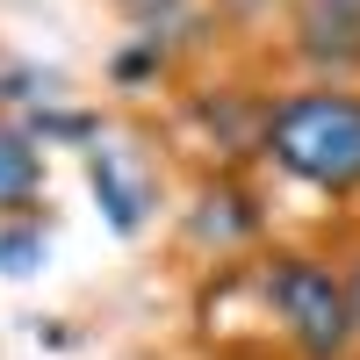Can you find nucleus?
<instances>
[{
    "mask_svg": "<svg viewBox=\"0 0 360 360\" xmlns=\"http://www.w3.org/2000/svg\"><path fill=\"white\" fill-rule=\"evenodd\" d=\"M353 310H360V266H353Z\"/></svg>",
    "mask_w": 360,
    "mask_h": 360,
    "instance_id": "nucleus-6",
    "label": "nucleus"
},
{
    "mask_svg": "<svg viewBox=\"0 0 360 360\" xmlns=\"http://www.w3.org/2000/svg\"><path fill=\"white\" fill-rule=\"evenodd\" d=\"M37 188H44V159L29 152V137H15L8 123H0V209L37 202Z\"/></svg>",
    "mask_w": 360,
    "mask_h": 360,
    "instance_id": "nucleus-4",
    "label": "nucleus"
},
{
    "mask_svg": "<svg viewBox=\"0 0 360 360\" xmlns=\"http://www.w3.org/2000/svg\"><path fill=\"white\" fill-rule=\"evenodd\" d=\"M295 44L317 65H360V0H295Z\"/></svg>",
    "mask_w": 360,
    "mask_h": 360,
    "instance_id": "nucleus-3",
    "label": "nucleus"
},
{
    "mask_svg": "<svg viewBox=\"0 0 360 360\" xmlns=\"http://www.w3.org/2000/svg\"><path fill=\"white\" fill-rule=\"evenodd\" d=\"M94 188H101V195L115 202V224L130 231V224H137V195L123 188V173H115V159H108V152H94Z\"/></svg>",
    "mask_w": 360,
    "mask_h": 360,
    "instance_id": "nucleus-5",
    "label": "nucleus"
},
{
    "mask_svg": "<svg viewBox=\"0 0 360 360\" xmlns=\"http://www.w3.org/2000/svg\"><path fill=\"white\" fill-rule=\"evenodd\" d=\"M266 303H274L281 332L295 339V353H310V360H339L360 332L353 288L317 259H274L266 266Z\"/></svg>",
    "mask_w": 360,
    "mask_h": 360,
    "instance_id": "nucleus-2",
    "label": "nucleus"
},
{
    "mask_svg": "<svg viewBox=\"0 0 360 360\" xmlns=\"http://www.w3.org/2000/svg\"><path fill=\"white\" fill-rule=\"evenodd\" d=\"M266 152L303 188L353 195L360 188V94H295L266 115Z\"/></svg>",
    "mask_w": 360,
    "mask_h": 360,
    "instance_id": "nucleus-1",
    "label": "nucleus"
}]
</instances>
